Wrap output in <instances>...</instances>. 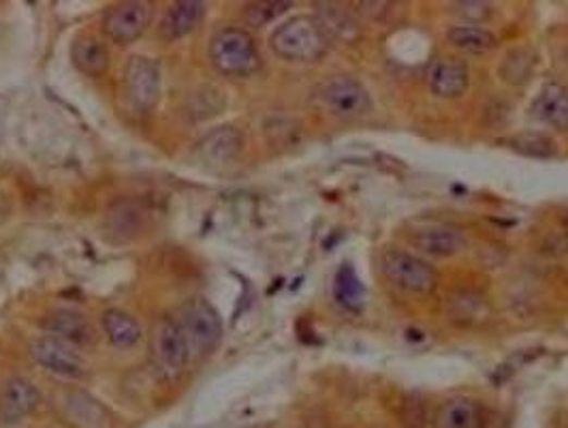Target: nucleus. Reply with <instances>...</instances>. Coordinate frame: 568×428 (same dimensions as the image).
<instances>
[{
    "instance_id": "nucleus-1",
    "label": "nucleus",
    "mask_w": 568,
    "mask_h": 428,
    "mask_svg": "<svg viewBox=\"0 0 568 428\" xmlns=\"http://www.w3.org/2000/svg\"><path fill=\"white\" fill-rule=\"evenodd\" d=\"M270 46L284 61L317 62L328 54L330 39L317 17L297 15L274 30Z\"/></svg>"
},
{
    "instance_id": "nucleus-2",
    "label": "nucleus",
    "mask_w": 568,
    "mask_h": 428,
    "mask_svg": "<svg viewBox=\"0 0 568 428\" xmlns=\"http://www.w3.org/2000/svg\"><path fill=\"white\" fill-rule=\"evenodd\" d=\"M210 61L221 75L250 77L261 69V54L244 28H221L210 41Z\"/></svg>"
},
{
    "instance_id": "nucleus-3",
    "label": "nucleus",
    "mask_w": 568,
    "mask_h": 428,
    "mask_svg": "<svg viewBox=\"0 0 568 428\" xmlns=\"http://www.w3.org/2000/svg\"><path fill=\"white\" fill-rule=\"evenodd\" d=\"M175 321L184 332L190 352L197 356L214 352L223 339L221 315L206 298H193L182 305Z\"/></svg>"
},
{
    "instance_id": "nucleus-4",
    "label": "nucleus",
    "mask_w": 568,
    "mask_h": 428,
    "mask_svg": "<svg viewBox=\"0 0 568 428\" xmlns=\"http://www.w3.org/2000/svg\"><path fill=\"white\" fill-rule=\"evenodd\" d=\"M317 103L330 114L342 121H355L370 112L372 101L363 84H359L355 77L336 75L328 82H323L314 93Z\"/></svg>"
},
{
    "instance_id": "nucleus-5",
    "label": "nucleus",
    "mask_w": 568,
    "mask_h": 428,
    "mask_svg": "<svg viewBox=\"0 0 568 428\" xmlns=\"http://www.w3.org/2000/svg\"><path fill=\"white\" fill-rule=\"evenodd\" d=\"M383 272L392 285L412 296H428L439 283V274L428 261L404 250H387L383 255Z\"/></svg>"
},
{
    "instance_id": "nucleus-6",
    "label": "nucleus",
    "mask_w": 568,
    "mask_h": 428,
    "mask_svg": "<svg viewBox=\"0 0 568 428\" xmlns=\"http://www.w3.org/2000/svg\"><path fill=\"white\" fill-rule=\"evenodd\" d=\"M124 95L139 112H152L161 99V69L159 62L135 54L124 66Z\"/></svg>"
},
{
    "instance_id": "nucleus-7",
    "label": "nucleus",
    "mask_w": 568,
    "mask_h": 428,
    "mask_svg": "<svg viewBox=\"0 0 568 428\" xmlns=\"http://www.w3.org/2000/svg\"><path fill=\"white\" fill-rule=\"evenodd\" d=\"M152 358L157 368L168 377L177 379L190 360V347L175 317H161L152 332Z\"/></svg>"
},
{
    "instance_id": "nucleus-8",
    "label": "nucleus",
    "mask_w": 568,
    "mask_h": 428,
    "mask_svg": "<svg viewBox=\"0 0 568 428\" xmlns=\"http://www.w3.org/2000/svg\"><path fill=\"white\" fill-rule=\"evenodd\" d=\"M152 17V7L141 0H126L112 4L103 15V33L118 44H135L148 28Z\"/></svg>"
},
{
    "instance_id": "nucleus-9",
    "label": "nucleus",
    "mask_w": 568,
    "mask_h": 428,
    "mask_svg": "<svg viewBox=\"0 0 568 428\" xmlns=\"http://www.w3.org/2000/svg\"><path fill=\"white\" fill-rule=\"evenodd\" d=\"M33 358L50 372H57L66 379H79L86 372V363L77 350L57 337H41L30 345Z\"/></svg>"
},
{
    "instance_id": "nucleus-10",
    "label": "nucleus",
    "mask_w": 568,
    "mask_h": 428,
    "mask_svg": "<svg viewBox=\"0 0 568 428\" xmlns=\"http://www.w3.org/2000/svg\"><path fill=\"white\" fill-rule=\"evenodd\" d=\"M244 150V135L239 129L225 124L219 129H212L195 148L199 161L206 168L223 170L242 155Z\"/></svg>"
},
{
    "instance_id": "nucleus-11",
    "label": "nucleus",
    "mask_w": 568,
    "mask_h": 428,
    "mask_svg": "<svg viewBox=\"0 0 568 428\" xmlns=\"http://www.w3.org/2000/svg\"><path fill=\"white\" fill-rule=\"evenodd\" d=\"M41 403L37 386L24 377H11L0 390V420L4 425H17L30 416Z\"/></svg>"
},
{
    "instance_id": "nucleus-12",
    "label": "nucleus",
    "mask_w": 568,
    "mask_h": 428,
    "mask_svg": "<svg viewBox=\"0 0 568 428\" xmlns=\"http://www.w3.org/2000/svg\"><path fill=\"white\" fill-rule=\"evenodd\" d=\"M44 328L46 332H50V337H57L73 347H84L95 341V328L90 319L73 308L52 310L44 319Z\"/></svg>"
},
{
    "instance_id": "nucleus-13",
    "label": "nucleus",
    "mask_w": 568,
    "mask_h": 428,
    "mask_svg": "<svg viewBox=\"0 0 568 428\" xmlns=\"http://www.w3.org/2000/svg\"><path fill=\"white\" fill-rule=\"evenodd\" d=\"M428 86L439 99H457L468 88V69L457 59L441 57L428 69Z\"/></svg>"
},
{
    "instance_id": "nucleus-14",
    "label": "nucleus",
    "mask_w": 568,
    "mask_h": 428,
    "mask_svg": "<svg viewBox=\"0 0 568 428\" xmlns=\"http://www.w3.org/2000/svg\"><path fill=\"white\" fill-rule=\"evenodd\" d=\"M71 61L90 77H101L110 69V50L106 41L95 33H82L71 44Z\"/></svg>"
},
{
    "instance_id": "nucleus-15",
    "label": "nucleus",
    "mask_w": 568,
    "mask_h": 428,
    "mask_svg": "<svg viewBox=\"0 0 568 428\" xmlns=\"http://www.w3.org/2000/svg\"><path fill=\"white\" fill-rule=\"evenodd\" d=\"M206 11H208L206 2H199V0L173 2L161 22V35L168 41H175V39L190 35L206 20Z\"/></svg>"
},
{
    "instance_id": "nucleus-16",
    "label": "nucleus",
    "mask_w": 568,
    "mask_h": 428,
    "mask_svg": "<svg viewBox=\"0 0 568 428\" xmlns=\"http://www.w3.org/2000/svg\"><path fill=\"white\" fill-rule=\"evenodd\" d=\"M144 228H146V212L133 201H120L108 210L106 234L112 236L114 243L133 241Z\"/></svg>"
},
{
    "instance_id": "nucleus-17",
    "label": "nucleus",
    "mask_w": 568,
    "mask_h": 428,
    "mask_svg": "<svg viewBox=\"0 0 568 428\" xmlns=\"http://www.w3.org/2000/svg\"><path fill=\"white\" fill-rule=\"evenodd\" d=\"M534 117L541 123L558 129V131H568V90L560 84H547L543 86V90L539 93L534 106H532Z\"/></svg>"
},
{
    "instance_id": "nucleus-18",
    "label": "nucleus",
    "mask_w": 568,
    "mask_h": 428,
    "mask_svg": "<svg viewBox=\"0 0 568 428\" xmlns=\"http://www.w3.org/2000/svg\"><path fill=\"white\" fill-rule=\"evenodd\" d=\"M434 428H483V409L466 396L449 399L436 412Z\"/></svg>"
},
{
    "instance_id": "nucleus-19",
    "label": "nucleus",
    "mask_w": 568,
    "mask_h": 428,
    "mask_svg": "<svg viewBox=\"0 0 568 428\" xmlns=\"http://www.w3.org/2000/svg\"><path fill=\"white\" fill-rule=\"evenodd\" d=\"M317 22L328 35V39L338 41H355L359 37V24L353 17L350 11H346L341 4L334 2H321L317 4Z\"/></svg>"
},
{
    "instance_id": "nucleus-20",
    "label": "nucleus",
    "mask_w": 568,
    "mask_h": 428,
    "mask_svg": "<svg viewBox=\"0 0 568 428\" xmlns=\"http://www.w3.org/2000/svg\"><path fill=\"white\" fill-rule=\"evenodd\" d=\"M412 243L419 250L432 257H452L464 248V236L459 230L449 225H432L419 230L412 236Z\"/></svg>"
},
{
    "instance_id": "nucleus-21",
    "label": "nucleus",
    "mask_w": 568,
    "mask_h": 428,
    "mask_svg": "<svg viewBox=\"0 0 568 428\" xmlns=\"http://www.w3.org/2000/svg\"><path fill=\"white\" fill-rule=\"evenodd\" d=\"M101 323H103V332L108 334L110 343L118 350H128V347L137 345V341L141 339L139 321L126 310L108 308L101 315Z\"/></svg>"
},
{
    "instance_id": "nucleus-22",
    "label": "nucleus",
    "mask_w": 568,
    "mask_h": 428,
    "mask_svg": "<svg viewBox=\"0 0 568 428\" xmlns=\"http://www.w3.org/2000/svg\"><path fill=\"white\" fill-rule=\"evenodd\" d=\"M447 39L457 50H464V52H470V54H487L498 44L496 37L487 28L472 26V24L455 26L447 33Z\"/></svg>"
},
{
    "instance_id": "nucleus-23",
    "label": "nucleus",
    "mask_w": 568,
    "mask_h": 428,
    "mask_svg": "<svg viewBox=\"0 0 568 428\" xmlns=\"http://www.w3.org/2000/svg\"><path fill=\"white\" fill-rule=\"evenodd\" d=\"M334 298L336 303L346 308V310H361V306L366 303V288L361 283V279L357 277L355 268L344 264L341 270L336 272L334 279Z\"/></svg>"
},
{
    "instance_id": "nucleus-24",
    "label": "nucleus",
    "mask_w": 568,
    "mask_h": 428,
    "mask_svg": "<svg viewBox=\"0 0 568 428\" xmlns=\"http://www.w3.org/2000/svg\"><path fill=\"white\" fill-rule=\"evenodd\" d=\"M447 315L457 323H477L490 315V305L481 294L457 292L447 298Z\"/></svg>"
},
{
    "instance_id": "nucleus-25",
    "label": "nucleus",
    "mask_w": 568,
    "mask_h": 428,
    "mask_svg": "<svg viewBox=\"0 0 568 428\" xmlns=\"http://www.w3.org/2000/svg\"><path fill=\"white\" fill-rule=\"evenodd\" d=\"M293 4L291 2H284V0H263V2H250L244 11V17L250 26L255 28H261V26H268L272 24L276 17H281L283 13H286Z\"/></svg>"
},
{
    "instance_id": "nucleus-26",
    "label": "nucleus",
    "mask_w": 568,
    "mask_h": 428,
    "mask_svg": "<svg viewBox=\"0 0 568 428\" xmlns=\"http://www.w3.org/2000/svg\"><path fill=\"white\" fill-rule=\"evenodd\" d=\"M513 144H515V150H519L528 157L543 159V157H552L556 152L554 142L550 137H543V135H521Z\"/></svg>"
},
{
    "instance_id": "nucleus-27",
    "label": "nucleus",
    "mask_w": 568,
    "mask_h": 428,
    "mask_svg": "<svg viewBox=\"0 0 568 428\" xmlns=\"http://www.w3.org/2000/svg\"><path fill=\"white\" fill-rule=\"evenodd\" d=\"M455 15H459L461 20H466L468 24L472 22L479 24L483 20H487L492 15V7L487 2H474V0H468V2H454L452 4Z\"/></svg>"
},
{
    "instance_id": "nucleus-28",
    "label": "nucleus",
    "mask_w": 568,
    "mask_h": 428,
    "mask_svg": "<svg viewBox=\"0 0 568 428\" xmlns=\"http://www.w3.org/2000/svg\"><path fill=\"white\" fill-rule=\"evenodd\" d=\"M565 228H567V232H568V217H567V219H565Z\"/></svg>"
}]
</instances>
